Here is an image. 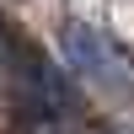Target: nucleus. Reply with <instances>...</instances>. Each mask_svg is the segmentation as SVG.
Instances as JSON below:
<instances>
[{"label": "nucleus", "instance_id": "obj_1", "mask_svg": "<svg viewBox=\"0 0 134 134\" xmlns=\"http://www.w3.org/2000/svg\"><path fill=\"white\" fill-rule=\"evenodd\" d=\"M59 43H64L70 70L81 75L86 86H97L107 102H134V59L118 48L113 38H107L102 27H91V21L70 16V21L59 27Z\"/></svg>", "mask_w": 134, "mask_h": 134}, {"label": "nucleus", "instance_id": "obj_2", "mask_svg": "<svg viewBox=\"0 0 134 134\" xmlns=\"http://www.w3.org/2000/svg\"><path fill=\"white\" fill-rule=\"evenodd\" d=\"M43 134H64V129H43Z\"/></svg>", "mask_w": 134, "mask_h": 134}]
</instances>
